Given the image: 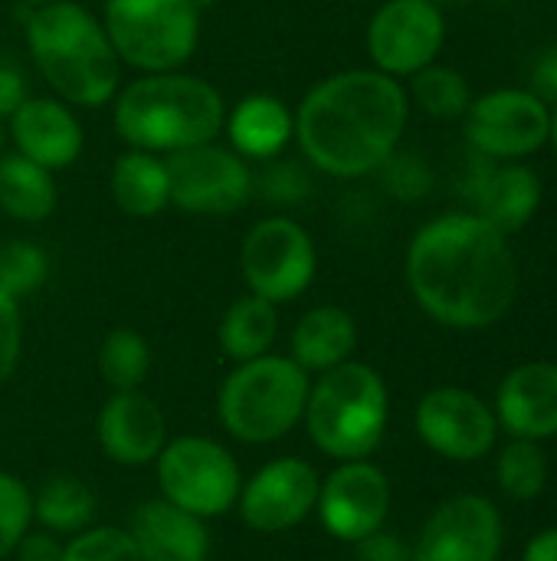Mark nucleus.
Masks as SVG:
<instances>
[{"label": "nucleus", "instance_id": "c9c22d12", "mask_svg": "<svg viewBox=\"0 0 557 561\" xmlns=\"http://www.w3.org/2000/svg\"><path fill=\"white\" fill-rule=\"evenodd\" d=\"M23 352V316L20 302L0 289V385H7L20 365Z\"/></svg>", "mask_w": 557, "mask_h": 561}, {"label": "nucleus", "instance_id": "c85d7f7f", "mask_svg": "<svg viewBox=\"0 0 557 561\" xmlns=\"http://www.w3.org/2000/svg\"><path fill=\"white\" fill-rule=\"evenodd\" d=\"M407 99H414L430 118H440V122L463 118L473 105L466 76L453 66H437V62H430L427 69L410 76Z\"/></svg>", "mask_w": 557, "mask_h": 561}, {"label": "nucleus", "instance_id": "49530a36", "mask_svg": "<svg viewBox=\"0 0 557 561\" xmlns=\"http://www.w3.org/2000/svg\"><path fill=\"white\" fill-rule=\"evenodd\" d=\"M207 561H210V559H207Z\"/></svg>", "mask_w": 557, "mask_h": 561}, {"label": "nucleus", "instance_id": "6ab92c4d", "mask_svg": "<svg viewBox=\"0 0 557 561\" xmlns=\"http://www.w3.org/2000/svg\"><path fill=\"white\" fill-rule=\"evenodd\" d=\"M466 184H469L466 197L473 204V214L506 237L519 233L538 214L542 181L532 168L519 161H499L479 154V164Z\"/></svg>", "mask_w": 557, "mask_h": 561}, {"label": "nucleus", "instance_id": "423d86ee", "mask_svg": "<svg viewBox=\"0 0 557 561\" xmlns=\"http://www.w3.org/2000/svg\"><path fill=\"white\" fill-rule=\"evenodd\" d=\"M312 375H305L289 355H259L233 365L217 391L220 427L246 444L266 447L289 437L305 414Z\"/></svg>", "mask_w": 557, "mask_h": 561}, {"label": "nucleus", "instance_id": "79ce46f5", "mask_svg": "<svg viewBox=\"0 0 557 561\" xmlns=\"http://www.w3.org/2000/svg\"><path fill=\"white\" fill-rule=\"evenodd\" d=\"M548 141L555 145V151H557V105H555V112H552V131H548Z\"/></svg>", "mask_w": 557, "mask_h": 561}, {"label": "nucleus", "instance_id": "7c9ffc66", "mask_svg": "<svg viewBox=\"0 0 557 561\" xmlns=\"http://www.w3.org/2000/svg\"><path fill=\"white\" fill-rule=\"evenodd\" d=\"M49 279V256L33 240H10L0 247V289L16 302L39 293Z\"/></svg>", "mask_w": 557, "mask_h": 561}, {"label": "nucleus", "instance_id": "4be33fe9", "mask_svg": "<svg viewBox=\"0 0 557 561\" xmlns=\"http://www.w3.org/2000/svg\"><path fill=\"white\" fill-rule=\"evenodd\" d=\"M227 145L243 161H272L282 158L286 148L295 141V112L269 92H250L223 118Z\"/></svg>", "mask_w": 557, "mask_h": 561}, {"label": "nucleus", "instance_id": "20e7f679", "mask_svg": "<svg viewBox=\"0 0 557 561\" xmlns=\"http://www.w3.org/2000/svg\"><path fill=\"white\" fill-rule=\"evenodd\" d=\"M23 33L30 59L56 99L72 108L112 105L121 89V62L92 10L76 0L30 7Z\"/></svg>", "mask_w": 557, "mask_h": 561}, {"label": "nucleus", "instance_id": "cd10ccee", "mask_svg": "<svg viewBox=\"0 0 557 561\" xmlns=\"http://www.w3.org/2000/svg\"><path fill=\"white\" fill-rule=\"evenodd\" d=\"M95 368L108 391H138L151 375V345L135 329H112L95 352Z\"/></svg>", "mask_w": 557, "mask_h": 561}, {"label": "nucleus", "instance_id": "7ed1b4c3", "mask_svg": "<svg viewBox=\"0 0 557 561\" xmlns=\"http://www.w3.org/2000/svg\"><path fill=\"white\" fill-rule=\"evenodd\" d=\"M227 102L213 82L171 69L141 72L112 99V125L128 148L151 154H174L217 141L223 131Z\"/></svg>", "mask_w": 557, "mask_h": 561}, {"label": "nucleus", "instance_id": "6e6552de", "mask_svg": "<svg viewBox=\"0 0 557 561\" xmlns=\"http://www.w3.org/2000/svg\"><path fill=\"white\" fill-rule=\"evenodd\" d=\"M154 473L161 500L204 523L233 513L246 480L240 460L220 440L204 434L171 437L154 460Z\"/></svg>", "mask_w": 557, "mask_h": 561}, {"label": "nucleus", "instance_id": "bb28decb", "mask_svg": "<svg viewBox=\"0 0 557 561\" xmlns=\"http://www.w3.org/2000/svg\"><path fill=\"white\" fill-rule=\"evenodd\" d=\"M98 500L92 486L72 473H56L39 483L33 493V526L53 533V536H76L95 523Z\"/></svg>", "mask_w": 557, "mask_h": 561}, {"label": "nucleus", "instance_id": "9b49d317", "mask_svg": "<svg viewBox=\"0 0 557 561\" xmlns=\"http://www.w3.org/2000/svg\"><path fill=\"white\" fill-rule=\"evenodd\" d=\"M446 39V20L433 0H387L368 23V56L374 69L410 79L437 62Z\"/></svg>", "mask_w": 557, "mask_h": 561}, {"label": "nucleus", "instance_id": "2f4dec72", "mask_svg": "<svg viewBox=\"0 0 557 561\" xmlns=\"http://www.w3.org/2000/svg\"><path fill=\"white\" fill-rule=\"evenodd\" d=\"M62 561H141L135 539L121 526H89L66 539Z\"/></svg>", "mask_w": 557, "mask_h": 561}, {"label": "nucleus", "instance_id": "58836bf2", "mask_svg": "<svg viewBox=\"0 0 557 561\" xmlns=\"http://www.w3.org/2000/svg\"><path fill=\"white\" fill-rule=\"evenodd\" d=\"M26 99L30 92H26L23 69L10 59H0V122H7Z\"/></svg>", "mask_w": 557, "mask_h": 561}, {"label": "nucleus", "instance_id": "39448f33", "mask_svg": "<svg viewBox=\"0 0 557 561\" xmlns=\"http://www.w3.org/2000/svg\"><path fill=\"white\" fill-rule=\"evenodd\" d=\"M391 398L378 368L345 362L312 378L305 401V434L332 460H368L387 431Z\"/></svg>", "mask_w": 557, "mask_h": 561}, {"label": "nucleus", "instance_id": "393cba45", "mask_svg": "<svg viewBox=\"0 0 557 561\" xmlns=\"http://www.w3.org/2000/svg\"><path fill=\"white\" fill-rule=\"evenodd\" d=\"M59 191L53 171L16 151L0 154V210L16 224H43L53 217Z\"/></svg>", "mask_w": 557, "mask_h": 561}, {"label": "nucleus", "instance_id": "c756f323", "mask_svg": "<svg viewBox=\"0 0 557 561\" xmlns=\"http://www.w3.org/2000/svg\"><path fill=\"white\" fill-rule=\"evenodd\" d=\"M496 480H499V490L515 503L538 500L548 486V457L542 444L512 437V444L499 454Z\"/></svg>", "mask_w": 557, "mask_h": 561}, {"label": "nucleus", "instance_id": "a19ab883", "mask_svg": "<svg viewBox=\"0 0 557 561\" xmlns=\"http://www.w3.org/2000/svg\"><path fill=\"white\" fill-rule=\"evenodd\" d=\"M522 561H557V529L538 533V536L525 546Z\"/></svg>", "mask_w": 557, "mask_h": 561}, {"label": "nucleus", "instance_id": "b1692460", "mask_svg": "<svg viewBox=\"0 0 557 561\" xmlns=\"http://www.w3.org/2000/svg\"><path fill=\"white\" fill-rule=\"evenodd\" d=\"M108 194L125 217L151 220L171 207V181L161 154L128 148L108 171Z\"/></svg>", "mask_w": 557, "mask_h": 561}, {"label": "nucleus", "instance_id": "a211bd4d", "mask_svg": "<svg viewBox=\"0 0 557 561\" xmlns=\"http://www.w3.org/2000/svg\"><path fill=\"white\" fill-rule=\"evenodd\" d=\"M7 135L16 154L53 174L72 168L85 148V131L76 118V108L56 95H30L7 118Z\"/></svg>", "mask_w": 557, "mask_h": 561}, {"label": "nucleus", "instance_id": "a18cd8bd", "mask_svg": "<svg viewBox=\"0 0 557 561\" xmlns=\"http://www.w3.org/2000/svg\"><path fill=\"white\" fill-rule=\"evenodd\" d=\"M433 3H443V0H433Z\"/></svg>", "mask_w": 557, "mask_h": 561}, {"label": "nucleus", "instance_id": "72a5a7b5", "mask_svg": "<svg viewBox=\"0 0 557 561\" xmlns=\"http://www.w3.org/2000/svg\"><path fill=\"white\" fill-rule=\"evenodd\" d=\"M378 174H381L384 191L394 194L397 201H420L430 191V184H433L427 161L420 154H414V151H394L378 168Z\"/></svg>", "mask_w": 557, "mask_h": 561}, {"label": "nucleus", "instance_id": "e433bc0d", "mask_svg": "<svg viewBox=\"0 0 557 561\" xmlns=\"http://www.w3.org/2000/svg\"><path fill=\"white\" fill-rule=\"evenodd\" d=\"M355 561H414V546H407L397 533L378 529L355 542Z\"/></svg>", "mask_w": 557, "mask_h": 561}, {"label": "nucleus", "instance_id": "1a4fd4ad", "mask_svg": "<svg viewBox=\"0 0 557 561\" xmlns=\"http://www.w3.org/2000/svg\"><path fill=\"white\" fill-rule=\"evenodd\" d=\"M240 273L253 296L272 306L295 302L318 276L315 240L299 220L269 214L246 230L240 247Z\"/></svg>", "mask_w": 557, "mask_h": 561}, {"label": "nucleus", "instance_id": "37998d69", "mask_svg": "<svg viewBox=\"0 0 557 561\" xmlns=\"http://www.w3.org/2000/svg\"><path fill=\"white\" fill-rule=\"evenodd\" d=\"M23 3H30V7H43V3H53V0H23Z\"/></svg>", "mask_w": 557, "mask_h": 561}, {"label": "nucleus", "instance_id": "412c9836", "mask_svg": "<svg viewBox=\"0 0 557 561\" xmlns=\"http://www.w3.org/2000/svg\"><path fill=\"white\" fill-rule=\"evenodd\" d=\"M128 533L141 561H207L210 533L207 523L177 510L167 500H148L131 513Z\"/></svg>", "mask_w": 557, "mask_h": 561}, {"label": "nucleus", "instance_id": "dca6fc26", "mask_svg": "<svg viewBox=\"0 0 557 561\" xmlns=\"http://www.w3.org/2000/svg\"><path fill=\"white\" fill-rule=\"evenodd\" d=\"M499 556L502 516L476 493H463L437 506L414 542V561H499Z\"/></svg>", "mask_w": 557, "mask_h": 561}, {"label": "nucleus", "instance_id": "aec40b11", "mask_svg": "<svg viewBox=\"0 0 557 561\" xmlns=\"http://www.w3.org/2000/svg\"><path fill=\"white\" fill-rule=\"evenodd\" d=\"M496 421L512 437L552 440L557 437V365L525 362L506 375L496 394Z\"/></svg>", "mask_w": 557, "mask_h": 561}, {"label": "nucleus", "instance_id": "a878e982", "mask_svg": "<svg viewBox=\"0 0 557 561\" xmlns=\"http://www.w3.org/2000/svg\"><path fill=\"white\" fill-rule=\"evenodd\" d=\"M276 335H279V306H272L253 293L233 299L220 319V329H217L220 352L233 365L269 355L276 345Z\"/></svg>", "mask_w": 557, "mask_h": 561}, {"label": "nucleus", "instance_id": "f03ea898", "mask_svg": "<svg viewBox=\"0 0 557 561\" xmlns=\"http://www.w3.org/2000/svg\"><path fill=\"white\" fill-rule=\"evenodd\" d=\"M410 99L381 69H345L315 82L295 108V145L328 178H364L401 145Z\"/></svg>", "mask_w": 557, "mask_h": 561}, {"label": "nucleus", "instance_id": "9d476101", "mask_svg": "<svg viewBox=\"0 0 557 561\" xmlns=\"http://www.w3.org/2000/svg\"><path fill=\"white\" fill-rule=\"evenodd\" d=\"M171 207L194 217H230L253 197V168L230 145H197L164 158Z\"/></svg>", "mask_w": 557, "mask_h": 561}, {"label": "nucleus", "instance_id": "473e14b6", "mask_svg": "<svg viewBox=\"0 0 557 561\" xmlns=\"http://www.w3.org/2000/svg\"><path fill=\"white\" fill-rule=\"evenodd\" d=\"M33 526V493L30 486L0 470V561L10 559L16 542L30 533Z\"/></svg>", "mask_w": 557, "mask_h": 561}, {"label": "nucleus", "instance_id": "0eeeda50", "mask_svg": "<svg viewBox=\"0 0 557 561\" xmlns=\"http://www.w3.org/2000/svg\"><path fill=\"white\" fill-rule=\"evenodd\" d=\"M102 26L121 66L138 72H171L197 53V0H105Z\"/></svg>", "mask_w": 557, "mask_h": 561}, {"label": "nucleus", "instance_id": "f704fd0d", "mask_svg": "<svg viewBox=\"0 0 557 561\" xmlns=\"http://www.w3.org/2000/svg\"><path fill=\"white\" fill-rule=\"evenodd\" d=\"M312 191V181L309 174L299 168V164H289V161H266V171L256 178L253 174V194L272 201V204H299L305 201Z\"/></svg>", "mask_w": 557, "mask_h": 561}, {"label": "nucleus", "instance_id": "f3484780", "mask_svg": "<svg viewBox=\"0 0 557 561\" xmlns=\"http://www.w3.org/2000/svg\"><path fill=\"white\" fill-rule=\"evenodd\" d=\"M167 434V417L151 394L138 391H112L95 414V444L102 457L125 470L154 467L161 457Z\"/></svg>", "mask_w": 557, "mask_h": 561}, {"label": "nucleus", "instance_id": "4c0bfd02", "mask_svg": "<svg viewBox=\"0 0 557 561\" xmlns=\"http://www.w3.org/2000/svg\"><path fill=\"white\" fill-rule=\"evenodd\" d=\"M62 539L39 529V526H30V533L16 542L13 556L10 559L16 561H62Z\"/></svg>", "mask_w": 557, "mask_h": 561}, {"label": "nucleus", "instance_id": "ddd939ff", "mask_svg": "<svg viewBox=\"0 0 557 561\" xmlns=\"http://www.w3.org/2000/svg\"><path fill=\"white\" fill-rule=\"evenodd\" d=\"M318 470L302 457H276L243 480L236 513L263 536H279L302 526L318 506Z\"/></svg>", "mask_w": 557, "mask_h": 561}, {"label": "nucleus", "instance_id": "f257e3e1", "mask_svg": "<svg viewBox=\"0 0 557 561\" xmlns=\"http://www.w3.org/2000/svg\"><path fill=\"white\" fill-rule=\"evenodd\" d=\"M407 286L433 322L473 332L512 309L519 266L506 233L476 214H446L414 233Z\"/></svg>", "mask_w": 557, "mask_h": 561}, {"label": "nucleus", "instance_id": "c03bdc74", "mask_svg": "<svg viewBox=\"0 0 557 561\" xmlns=\"http://www.w3.org/2000/svg\"><path fill=\"white\" fill-rule=\"evenodd\" d=\"M3 138H7V131H3V122H0V154H3Z\"/></svg>", "mask_w": 557, "mask_h": 561}, {"label": "nucleus", "instance_id": "2eb2a0df", "mask_svg": "<svg viewBox=\"0 0 557 561\" xmlns=\"http://www.w3.org/2000/svg\"><path fill=\"white\" fill-rule=\"evenodd\" d=\"M315 513L332 539L355 546L384 529L391 513V480L371 460H341L322 477Z\"/></svg>", "mask_w": 557, "mask_h": 561}, {"label": "nucleus", "instance_id": "ea45409f", "mask_svg": "<svg viewBox=\"0 0 557 561\" xmlns=\"http://www.w3.org/2000/svg\"><path fill=\"white\" fill-rule=\"evenodd\" d=\"M532 92L542 102H555L557 105V46L545 49L532 69Z\"/></svg>", "mask_w": 557, "mask_h": 561}, {"label": "nucleus", "instance_id": "f8f14e48", "mask_svg": "<svg viewBox=\"0 0 557 561\" xmlns=\"http://www.w3.org/2000/svg\"><path fill=\"white\" fill-rule=\"evenodd\" d=\"M466 118V138L483 158L515 161L535 154L552 131L548 102H542L532 89H496L479 95Z\"/></svg>", "mask_w": 557, "mask_h": 561}, {"label": "nucleus", "instance_id": "4468645a", "mask_svg": "<svg viewBox=\"0 0 557 561\" xmlns=\"http://www.w3.org/2000/svg\"><path fill=\"white\" fill-rule=\"evenodd\" d=\"M417 437L440 457L456 463L483 460L499 437L496 411L466 388H433L414 411Z\"/></svg>", "mask_w": 557, "mask_h": 561}, {"label": "nucleus", "instance_id": "5701e85b", "mask_svg": "<svg viewBox=\"0 0 557 561\" xmlns=\"http://www.w3.org/2000/svg\"><path fill=\"white\" fill-rule=\"evenodd\" d=\"M355 348H358V322L348 309L332 302L302 312L289 335V358L305 375H322L351 362Z\"/></svg>", "mask_w": 557, "mask_h": 561}]
</instances>
